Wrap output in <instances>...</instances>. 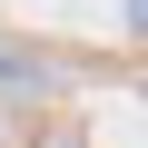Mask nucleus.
<instances>
[{"label":"nucleus","mask_w":148,"mask_h":148,"mask_svg":"<svg viewBox=\"0 0 148 148\" xmlns=\"http://www.w3.org/2000/svg\"><path fill=\"white\" fill-rule=\"evenodd\" d=\"M128 20H138V30H148V0H128Z\"/></svg>","instance_id":"f257e3e1"}]
</instances>
